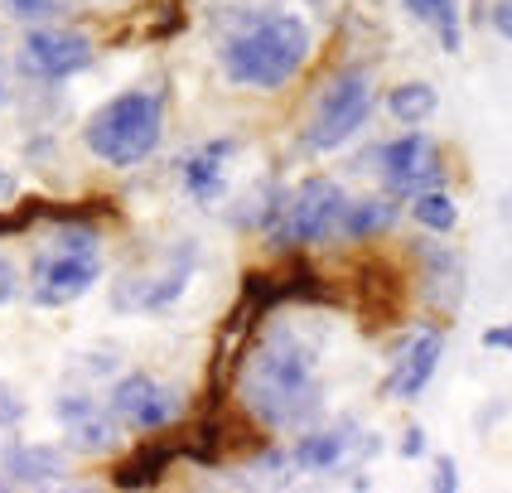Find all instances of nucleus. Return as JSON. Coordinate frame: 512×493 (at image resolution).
<instances>
[{"label":"nucleus","instance_id":"9","mask_svg":"<svg viewBox=\"0 0 512 493\" xmlns=\"http://www.w3.org/2000/svg\"><path fill=\"white\" fill-rule=\"evenodd\" d=\"M107 406L121 416V426H131V431H165V426H174V421L184 416L179 392H174V387H165V382H155L150 373L116 377Z\"/></svg>","mask_w":512,"mask_h":493},{"label":"nucleus","instance_id":"27","mask_svg":"<svg viewBox=\"0 0 512 493\" xmlns=\"http://www.w3.org/2000/svg\"><path fill=\"white\" fill-rule=\"evenodd\" d=\"M493 29H498L503 39H512V0H498V5H493Z\"/></svg>","mask_w":512,"mask_h":493},{"label":"nucleus","instance_id":"13","mask_svg":"<svg viewBox=\"0 0 512 493\" xmlns=\"http://www.w3.org/2000/svg\"><path fill=\"white\" fill-rule=\"evenodd\" d=\"M232 155H237V141H232V136H223V141H208L203 150L184 155L179 174H184L189 199L208 208V203H218L223 194H228V160H232Z\"/></svg>","mask_w":512,"mask_h":493},{"label":"nucleus","instance_id":"10","mask_svg":"<svg viewBox=\"0 0 512 493\" xmlns=\"http://www.w3.org/2000/svg\"><path fill=\"white\" fill-rule=\"evenodd\" d=\"M54 416L63 421L68 450H78V455H112L116 445H121V416H116L112 406L83 397V392L58 397Z\"/></svg>","mask_w":512,"mask_h":493},{"label":"nucleus","instance_id":"6","mask_svg":"<svg viewBox=\"0 0 512 493\" xmlns=\"http://www.w3.org/2000/svg\"><path fill=\"white\" fill-rule=\"evenodd\" d=\"M368 116H372V78L358 73V68H353V73H339L334 83L324 87L310 126H305V145H310L314 155L339 150L343 141H353V136L368 126Z\"/></svg>","mask_w":512,"mask_h":493},{"label":"nucleus","instance_id":"11","mask_svg":"<svg viewBox=\"0 0 512 493\" xmlns=\"http://www.w3.org/2000/svg\"><path fill=\"white\" fill-rule=\"evenodd\" d=\"M445 358V334L440 329H416L406 344H401L397 363H392V377H387V397L397 402H416L430 387V377Z\"/></svg>","mask_w":512,"mask_h":493},{"label":"nucleus","instance_id":"22","mask_svg":"<svg viewBox=\"0 0 512 493\" xmlns=\"http://www.w3.org/2000/svg\"><path fill=\"white\" fill-rule=\"evenodd\" d=\"M20 421H25V397L0 377V431H15Z\"/></svg>","mask_w":512,"mask_h":493},{"label":"nucleus","instance_id":"29","mask_svg":"<svg viewBox=\"0 0 512 493\" xmlns=\"http://www.w3.org/2000/svg\"><path fill=\"white\" fill-rule=\"evenodd\" d=\"M10 194H15V174L0 165V199H10Z\"/></svg>","mask_w":512,"mask_h":493},{"label":"nucleus","instance_id":"31","mask_svg":"<svg viewBox=\"0 0 512 493\" xmlns=\"http://www.w3.org/2000/svg\"><path fill=\"white\" fill-rule=\"evenodd\" d=\"M0 102H5V78H0Z\"/></svg>","mask_w":512,"mask_h":493},{"label":"nucleus","instance_id":"12","mask_svg":"<svg viewBox=\"0 0 512 493\" xmlns=\"http://www.w3.org/2000/svg\"><path fill=\"white\" fill-rule=\"evenodd\" d=\"M0 474L10 479V489H49V484H63V474H68V450L5 440L0 445Z\"/></svg>","mask_w":512,"mask_h":493},{"label":"nucleus","instance_id":"4","mask_svg":"<svg viewBox=\"0 0 512 493\" xmlns=\"http://www.w3.org/2000/svg\"><path fill=\"white\" fill-rule=\"evenodd\" d=\"M102 281V237L87 223H63L54 228L49 247L34 257V281H29V300L39 310H58L73 305L78 295Z\"/></svg>","mask_w":512,"mask_h":493},{"label":"nucleus","instance_id":"21","mask_svg":"<svg viewBox=\"0 0 512 493\" xmlns=\"http://www.w3.org/2000/svg\"><path fill=\"white\" fill-rule=\"evenodd\" d=\"M170 460H174L170 445H150V450H141L136 460H126V469L116 474V484H121V489H150V484L170 469Z\"/></svg>","mask_w":512,"mask_h":493},{"label":"nucleus","instance_id":"30","mask_svg":"<svg viewBox=\"0 0 512 493\" xmlns=\"http://www.w3.org/2000/svg\"><path fill=\"white\" fill-rule=\"evenodd\" d=\"M5 232H15V218H0V237H5Z\"/></svg>","mask_w":512,"mask_h":493},{"label":"nucleus","instance_id":"20","mask_svg":"<svg viewBox=\"0 0 512 493\" xmlns=\"http://www.w3.org/2000/svg\"><path fill=\"white\" fill-rule=\"evenodd\" d=\"M411 218L426 232H450L459 223V203L450 199L445 189H421V194L411 199Z\"/></svg>","mask_w":512,"mask_h":493},{"label":"nucleus","instance_id":"8","mask_svg":"<svg viewBox=\"0 0 512 493\" xmlns=\"http://www.w3.org/2000/svg\"><path fill=\"white\" fill-rule=\"evenodd\" d=\"M92 58H97V49L78 29H29L25 44H20V68L44 83H63V78L83 73V68H92Z\"/></svg>","mask_w":512,"mask_h":493},{"label":"nucleus","instance_id":"26","mask_svg":"<svg viewBox=\"0 0 512 493\" xmlns=\"http://www.w3.org/2000/svg\"><path fill=\"white\" fill-rule=\"evenodd\" d=\"M435 489H445V493H455V489H459V469H455V460H440V464H435Z\"/></svg>","mask_w":512,"mask_h":493},{"label":"nucleus","instance_id":"24","mask_svg":"<svg viewBox=\"0 0 512 493\" xmlns=\"http://www.w3.org/2000/svg\"><path fill=\"white\" fill-rule=\"evenodd\" d=\"M10 300H20V266L0 252V305H10Z\"/></svg>","mask_w":512,"mask_h":493},{"label":"nucleus","instance_id":"2","mask_svg":"<svg viewBox=\"0 0 512 493\" xmlns=\"http://www.w3.org/2000/svg\"><path fill=\"white\" fill-rule=\"evenodd\" d=\"M310 58V25L300 15H261L242 34L223 44V73L237 87L276 92L285 87Z\"/></svg>","mask_w":512,"mask_h":493},{"label":"nucleus","instance_id":"23","mask_svg":"<svg viewBox=\"0 0 512 493\" xmlns=\"http://www.w3.org/2000/svg\"><path fill=\"white\" fill-rule=\"evenodd\" d=\"M54 10L58 0H5V15H15V20H44Z\"/></svg>","mask_w":512,"mask_h":493},{"label":"nucleus","instance_id":"15","mask_svg":"<svg viewBox=\"0 0 512 493\" xmlns=\"http://www.w3.org/2000/svg\"><path fill=\"white\" fill-rule=\"evenodd\" d=\"M397 218H401L397 194H368V199H348L339 232L348 242H368V237H382V232L397 228Z\"/></svg>","mask_w":512,"mask_h":493},{"label":"nucleus","instance_id":"3","mask_svg":"<svg viewBox=\"0 0 512 493\" xmlns=\"http://www.w3.org/2000/svg\"><path fill=\"white\" fill-rule=\"evenodd\" d=\"M160 136H165V97L145 92V87L116 92L112 102H102L83 126V145L112 170L145 165L155 155Z\"/></svg>","mask_w":512,"mask_h":493},{"label":"nucleus","instance_id":"7","mask_svg":"<svg viewBox=\"0 0 512 493\" xmlns=\"http://www.w3.org/2000/svg\"><path fill=\"white\" fill-rule=\"evenodd\" d=\"M377 170H382L387 194H397V199H416L421 189L445 184V160L426 131H406L397 141H387L377 150Z\"/></svg>","mask_w":512,"mask_h":493},{"label":"nucleus","instance_id":"25","mask_svg":"<svg viewBox=\"0 0 512 493\" xmlns=\"http://www.w3.org/2000/svg\"><path fill=\"white\" fill-rule=\"evenodd\" d=\"M484 348L512 353V324H493V329H484Z\"/></svg>","mask_w":512,"mask_h":493},{"label":"nucleus","instance_id":"19","mask_svg":"<svg viewBox=\"0 0 512 493\" xmlns=\"http://www.w3.org/2000/svg\"><path fill=\"white\" fill-rule=\"evenodd\" d=\"M387 107H392V116H397L401 126H426L430 116H435V107H440V97H435L430 83H401V87H392Z\"/></svg>","mask_w":512,"mask_h":493},{"label":"nucleus","instance_id":"14","mask_svg":"<svg viewBox=\"0 0 512 493\" xmlns=\"http://www.w3.org/2000/svg\"><path fill=\"white\" fill-rule=\"evenodd\" d=\"M353 450H377V440H358V431L334 426V431H305L295 440L290 460L300 464L305 474H329V469H339Z\"/></svg>","mask_w":512,"mask_h":493},{"label":"nucleus","instance_id":"17","mask_svg":"<svg viewBox=\"0 0 512 493\" xmlns=\"http://www.w3.org/2000/svg\"><path fill=\"white\" fill-rule=\"evenodd\" d=\"M194 261H199V252H194V247L184 242V247L174 252V266L165 271V276H160V281H155V286H150V295L141 300V310H150V315H155V310H170L174 300L184 295L189 276H194Z\"/></svg>","mask_w":512,"mask_h":493},{"label":"nucleus","instance_id":"18","mask_svg":"<svg viewBox=\"0 0 512 493\" xmlns=\"http://www.w3.org/2000/svg\"><path fill=\"white\" fill-rule=\"evenodd\" d=\"M406 10L440 34V49L445 54H459V39H464V29H459V0H406Z\"/></svg>","mask_w":512,"mask_h":493},{"label":"nucleus","instance_id":"16","mask_svg":"<svg viewBox=\"0 0 512 493\" xmlns=\"http://www.w3.org/2000/svg\"><path fill=\"white\" fill-rule=\"evenodd\" d=\"M421 261H426V295L440 310H455L464 300V261L450 247H435V242L421 247Z\"/></svg>","mask_w":512,"mask_h":493},{"label":"nucleus","instance_id":"28","mask_svg":"<svg viewBox=\"0 0 512 493\" xmlns=\"http://www.w3.org/2000/svg\"><path fill=\"white\" fill-rule=\"evenodd\" d=\"M421 450H426V431H421V426H411L406 440H401V455H406V460H416Z\"/></svg>","mask_w":512,"mask_h":493},{"label":"nucleus","instance_id":"1","mask_svg":"<svg viewBox=\"0 0 512 493\" xmlns=\"http://www.w3.org/2000/svg\"><path fill=\"white\" fill-rule=\"evenodd\" d=\"M242 406L271 431H305L314 426L324 392H319V358L290 329H271L252 348L242 368Z\"/></svg>","mask_w":512,"mask_h":493},{"label":"nucleus","instance_id":"5","mask_svg":"<svg viewBox=\"0 0 512 493\" xmlns=\"http://www.w3.org/2000/svg\"><path fill=\"white\" fill-rule=\"evenodd\" d=\"M343 208H348V194H343L334 179L314 174V179L295 184L281 199V213H276V223L266 228V237H271L276 252H295V247L329 242L343 223Z\"/></svg>","mask_w":512,"mask_h":493}]
</instances>
